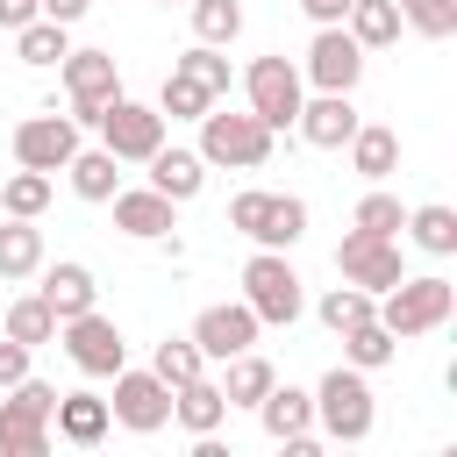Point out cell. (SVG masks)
<instances>
[{
    "instance_id": "obj_13",
    "label": "cell",
    "mask_w": 457,
    "mask_h": 457,
    "mask_svg": "<svg viewBox=\"0 0 457 457\" xmlns=\"http://www.w3.org/2000/svg\"><path fill=\"white\" fill-rule=\"evenodd\" d=\"M336 271H343L350 286H364V293H386V286L400 278V236L350 228V236L336 243Z\"/></svg>"
},
{
    "instance_id": "obj_1",
    "label": "cell",
    "mask_w": 457,
    "mask_h": 457,
    "mask_svg": "<svg viewBox=\"0 0 457 457\" xmlns=\"http://www.w3.org/2000/svg\"><path fill=\"white\" fill-rule=\"evenodd\" d=\"M450 307H457V286L443 278V271H421V278H393L386 286V300H378V321L407 343V336H428V328H443L450 321Z\"/></svg>"
},
{
    "instance_id": "obj_7",
    "label": "cell",
    "mask_w": 457,
    "mask_h": 457,
    "mask_svg": "<svg viewBox=\"0 0 457 457\" xmlns=\"http://www.w3.org/2000/svg\"><path fill=\"white\" fill-rule=\"evenodd\" d=\"M243 93H250V114L278 136V129H293V114H300V100H307V86H300V64H286L278 50L271 57H257L250 71H243Z\"/></svg>"
},
{
    "instance_id": "obj_3",
    "label": "cell",
    "mask_w": 457,
    "mask_h": 457,
    "mask_svg": "<svg viewBox=\"0 0 457 457\" xmlns=\"http://www.w3.org/2000/svg\"><path fill=\"white\" fill-rule=\"evenodd\" d=\"M314 421H321L328 443H364V436H371L378 407H371V386H364L357 364H336V371L314 386Z\"/></svg>"
},
{
    "instance_id": "obj_2",
    "label": "cell",
    "mask_w": 457,
    "mask_h": 457,
    "mask_svg": "<svg viewBox=\"0 0 457 457\" xmlns=\"http://www.w3.org/2000/svg\"><path fill=\"white\" fill-rule=\"evenodd\" d=\"M243 307L257 314V328H286V321H300L307 293H300V271L286 264V250H257V257L243 264Z\"/></svg>"
},
{
    "instance_id": "obj_29",
    "label": "cell",
    "mask_w": 457,
    "mask_h": 457,
    "mask_svg": "<svg viewBox=\"0 0 457 457\" xmlns=\"http://www.w3.org/2000/svg\"><path fill=\"white\" fill-rule=\"evenodd\" d=\"M343 357L357 364V371H378V364H393L400 357V336L371 314V321H357V328H343Z\"/></svg>"
},
{
    "instance_id": "obj_11",
    "label": "cell",
    "mask_w": 457,
    "mask_h": 457,
    "mask_svg": "<svg viewBox=\"0 0 457 457\" xmlns=\"http://www.w3.org/2000/svg\"><path fill=\"white\" fill-rule=\"evenodd\" d=\"M57 71H64V93H71V121H100L107 100L121 93V71H114L107 50H64Z\"/></svg>"
},
{
    "instance_id": "obj_12",
    "label": "cell",
    "mask_w": 457,
    "mask_h": 457,
    "mask_svg": "<svg viewBox=\"0 0 457 457\" xmlns=\"http://www.w3.org/2000/svg\"><path fill=\"white\" fill-rule=\"evenodd\" d=\"M107 414L121 421V428H136V436H157L164 421H171V386L157 378V371H114V400H107Z\"/></svg>"
},
{
    "instance_id": "obj_27",
    "label": "cell",
    "mask_w": 457,
    "mask_h": 457,
    "mask_svg": "<svg viewBox=\"0 0 457 457\" xmlns=\"http://www.w3.org/2000/svg\"><path fill=\"white\" fill-rule=\"evenodd\" d=\"M64 21H50V14H36V21H21L14 29V57L21 64H36V71H50V64H64Z\"/></svg>"
},
{
    "instance_id": "obj_37",
    "label": "cell",
    "mask_w": 457,
    "mask_h": 457,
    "mask_svg": "<svg viewBox=\"0 0 457 457\" xmlns=\"http://www.w3.org/2000/svg\"><path fill=\"white\" fill-rule=\"evenodd\" d=\"M393 7H400V21H407L414 36H428V43L457 36V0H393Z\"/></svg>"
},
{
    "instance_id": "obj_43",
    "label": "cell",
    "mask_w": 457,
    "mask_h": 457,
    "mask_svg": "<svg viewBox=\"0 0 457 457\" xmlns=\"http://www.w3.org/2000/svg\"><path fill=\"white\" fill-rule=\"evenodd\" d=\"M21 21H36V0H0V29H21Z\"/></svg>"
},
{
    "instance_id": "obj_21",
    "label": "cell",
    "mask_w": 457,
    "mask_h": 457,
    "mask_svg": "<svg viewBox=\"0 0 457 457\" xmlns=\"http://www.w3.org/2000/svg\"><path fill=\"white\" fill-rule=\"evenodd\" d=\"M43 300H50L57 321H71V314H86L100 300V286H93V271L79 257H64V264H43Z\"/></svg>"
},
{
    "instance_id": "obj_5",
    "label": "cell",
    "mask_w": 457,
    "mask_h": 457,
    "mask_svg": "<svg viewBox=\"0 0 457 457\" xmlns=\"http://www.w3.org/2000/svg\"><path fill=\"white\" fill-rule=\"evenodd\" d=\"M200 157L207 164H228V171H257L264 157H271V129L243 107V114H228V107H207L200 114Z\"/></svg>"
},
{
    "instance_id": "obj_40",
    "label": "cell",
    "mask_w": 457,
    "mask_h": 457,
    "mask_svg": "<svg viewBox=\"0 0 457 457\" xmlns=\"http://www.w3.org/2000/svg\"><path fill=\"white\" fill-rule=\"evenodd\" d=\"M21 378H29V343H14V336H7V343H0V393H7V386H21Z\"/></svg>"
},
{
    "instance_id": "obj_19",
    "label": "cell",
    "mask_w": 457,
    "mask_h": 457,
    "mask_svg": "<svg viewBox=\"0 0 457 457\" xmlns=\"http://www.w3.org/2000/svg\"><path fill=\"white\" fill-rule=\"evenodd\" d=\"M221 414H228V400H221V386L200 371V378H186V386H171V421L186 428V436H214L221 428Z\"/></svg>"
},
{
    "instance_id": "obj_25",
    "label": "cell",
    "mask_w": 457,
    "mask_h": 457,
    "mask_svg": "<svg viewBox=\"0 0 457 457\" xmlns=\"http://www.w3.org/2000/svg\"><path fill=\"white\" fill-rule=\"evenodd\" d=\"M43 271V228L0 214V278H36Z\"/></svg>"
},
{
    "instance_id": "obj_28",
    "label": "cell",
    "mask_w": 457,
    "mask_h": 457,
    "mask_svg": "<svg viewBox=\"0 0 457 457\" xmlns=\"http://www.w3.org/2000/svg\"><path fill=\"white\" fill-rule=\"evenodd\" d=\"M400 228H407V236H414V250H428V257H450V250H457V207H443V200L414 207Z\"/></svg>"
},
{
    "instance_id": "obj_33",
    "label": "cell",
    "mask_w": 457,
    "mask_h": 457,
    "mask_svg": "<svg viewBox=\"0 0 457 457\" xmlns=\"http://www.w3.org/2000/svg\"><path fill=\"white\" fill-rule=\"evenodd\" d=\"M43 207H50V171H29V164H21V171L0 186V214H14V221H36Z\"/></svg>"
},
{
    "instance_id": "obj_41",
    "label": "cell",
    "mask_w": 457,
    "mask_h": 457,
    "mask_svg": "<svg viewBox=\"0 0 457 457\" xmlns=\"http://www.w3.org/2000/svg\"><path fill=\"white\" fill-rule=\"evenodd\" d=\"M86 7H93V0H36V14H50V21H64V29H71Z\"/></svg>"
},
{
    "instance_id": "obj_18",
    "label": "cell",
    "mask_w": 457,
    "mask_h": 457,
    "mask_svg": "<svg viewBox=\"0 0 457 457\" xmlns=\"http://www.w3.org/2000/svg\"><path fill=\"white\" fill-rule=\"evenodd\" d=\"M143 164H150V186H157L164 200H179V207L200 200V186H207V157H200V150H164V143H157Z\"/></svg>"
},
{
    "instance_id": "obj_6",
    "label": "cell",
    "mask_w": 457,
    "mask_h": 457,
    "mask_svg": "<svg viewBox=\"0 0 457 457\" xmlns=\"http://www.w3.org/2000/svg\"><path fill=\"white\" fill-rule=\"evenodd\" d=\"M50 407H57V386H43V378L7 386V400H0V457H43L50 450Z\"/></svg>"
},
{
    "instance_id": "obj_42",
    "label": "cell",
    "mask_w": 457,
    "mask_h": 457,
    "mask_svg": "<svg viewBox=\"0 0 457 457\" xmlns=\"http://www.w3.org/2000/svg\"><path fill=\"white\" fill-rule=\"evenodd\" d=\"M300 7H307V21H314V29H328V21H343V14H350V0H300Z\"/></svg>"
},
{
    "instance_id": "obj_23",
    "label": "cell",
    "mask_w": 457,
    "mask_h": 457,
    "mask_svg": "<svg viewBox=\"0 0 457 457\" xmlns=\"http://www.w3.org/2000/svg\"><path fill=\"white\" fill-rule=\"evenodd\" d=\"M343 150H350V164H357V171H364L371 186L400 171V136H393L386 121H357V136H350Z\"/></svg>"
},
{
    "instance_id": "obj_44",
    "label": "cell",
    "mask_w": 457,
    "mask_h": 457,
    "mask_svg": "<svg viewBox=\"0 0 457 457\" xmlns=\"http://www.w3.org/2000/svg\"><path fill=\"white\" fill-rule=\"evenodd\" d=\"M157 7H171V0H157Z\"/></svg>"
},
{
    "instance_id": "obj_24",
    "label": "cell",
    "mask_w": 457,
    "mask_h": 457,
    "mask_svg": "<svg viewBox=\"0 0 457 457\" xmlns=\"http://www.w3.org/2000/svg\"><path fill=\"white\" fill-rule=\"evenodd\" d=\"M64 171H71V193H79V200H93V207H107V200H114V186H121V157H114L107 143H100V150H71V164H64Z\"/></svg>"
},
{
    "instance_id": "obj_17",
    "label": "cell",
    "mask_w": 457,
    "mask_h": 457,
    "mask_svg": "<svg viewBox=\"0 0 457 457\" xmlns=\"http://www.w3.org/2000/svg\"><path fill=\"white\" fill-rule=\"evenodd\" d=\"M357 100L350 93H314V100H300V114H293V129L314 143V150H343L350 136H357Z\"/></svg>"
},
{
    "instance_id": "obj_20",
    "label": "cell",
    "mask_w": 457,
    "mask_h": 457,
    "mask_svg": "<svg viewBox=\"0 0 457 457\" xmlns=\"http://www.w3.org/2000/svg\"><path fill=\"white\" fill-rule=\"evenodd\" d=\"M257 421H264V436H271V443H293V436H307V428H314V393H300V386H278V378H271V393L257 400Z\"/></svg>"
},
{
    "instance_id": "obj_36",
    "label": "cell",
    "mask_w": 457,
    "mask_h": 457,
    "mask_svg": "<svg viewBox=\"0 0 457 457\" xmlns=\"http://www.w3.org/2000/svg\"><path fill=\"white\" fill-rule=\"evenodd\" d=\"M193 36L214 43V50L236 43V36H243V7H236V0H193Z\"/></svg>"
},
{
    "instance_id": "obj_15",
    "label": "cell",
    "mask_w": 457,
    "mask_h": 457,
    "mask_svg": "<svg viewBox=\"0 0 457 457\" xmlns=\"http://www.w3.org/2000/svg\"><path fill=\"white\" fill-rule=\"evenodd\" d=\"M107 207H114V228L136 236V243H157V236L179 228V200H164L157 186H114Z\"/></svg>"
},
{
    "instance_id": "obj_14",
    "label": "cell",
    "mask_w": 457,
    "mask_h": 457,
    "mask_svg": "<svg viewBox=\"0 0 457 457\" xmlns=\"http://www.w3.org/2000/svg\"><path fill=\"white\" fill-rule=\"evenodd\" d=\"M71 150H79V121L71 114H29L14 129V164H29V171H64Z\"/></svg>"
},
{
    "instance_id": "obj_30",
    "label": "cell",
    "mask_w": 457,
    "mask_h": 457,
    "mask_svg": "<svg viewBox=\"0 0 457 457\" xmlns=\"http://www.w3.org/2000/svg\"><path fill=\"white\" fill-rule=\"evenodd\" d=\"M343 29H350L364 50H386V43H400V7H393V0H350Z\"/></svg>"
},
{
    "instance_id": "obj_39",
    "label": "cell",
    "mask_w": 457,
    "mask_h": 457,
    "mask_svg": "<svg viewBox=\"0 0 457 457\" xmlns=\"http://www.w3.org/2000/svg\"><path fill=\"white\" fill-rule=\"evenodd\" d=\"M400 221H407V207H400L393 193H378V186H371V193L357 200V214H350V228H371V236H400Z\"/></svg>"
},
{
    "instance_id": "obj_31",
    "label": "cell",
    "mask_w": 457,
    "mask_h": 457,
    "mask_svg": "<svg viewBox=\"0 0 457 457\" xmlns=\"http://www.w3.org/2000/svg\"><path fill=\"white\" fill-rule=\"evenodd\" d=\"M207 107H214V93L171 64V71H164V93H157V114H164V121H200Z\"/></svg>"
},
{
    "instance_id": "obj_22",
    "label": "cell",
    "mask_w": 457,
    "mask_h": 457,
    "mask_svg": "<svg viewBox=\"0 0 457 457\" xmlns=\"http://www.w3.org/2000/svg\"><path fill=\"white\" fill-rule=\"evenodd\" d=\"M50 421H57V436L64 443H79V450H93L100 436H107V400L100 393H57V407H50Z\"/></svg>"
},
{
    "instance_id": "obj_32",
    "label": "cell",
    "mask_w": 457,
    "mask_h": 457,
    "mask_svg": "<svg viewBox=\"0 0 457 457\" xmlns=\"http://www.w3.org/2000/svg\"><path fill=\"white\" fill-rule=\"evenodd\" d=\"M150 371H157L164 386H186V378H200V371H207V357H200V343H193V336H164V343L150 350Z\"/></svg>"
},
{
    "instance_id": "obj_9",
    "label": "cell",
    "mask_w": 457,
    "mask_h": 457,
    "mask_svg": "<svg viewBox=\"0 0 457 457\" xmlns=\"http://www.w3.org/2000/svg\"><path fill=\"white\" fill-rule=\"evenodd\" d=\"M300 71L314 79V93H357V79H364V43H357L343 21H328V29H314Z\"/></svg>"
},
{
    "instance_id": "obj_34",
    "label": "cell",
    "mask_w": 457,
    "mask_h": 457,
    "mask_svg": "<svg viewBox=\"0 0 457 457\" xmlns=\"http://www.w3.org/2000/svg\"><path fill=\"white\" fill-rule=\"evenodd\" d=\"M371 314H378V300H371L364 286H350V278L321 293V321H328L336 336H343V328H357V321H371Z\"/></svg>"
},
{
    "instance_id": "obj_35",
    "label": "cell",
    "mask_w": 457,
    "mask_h": 457,
    "mask_svg": "<svg viewBox=\"0 0 457 457\" xmlns=\"http://www.w3.org/2000/svg\"><path fill=\"white\" fill-rule=\"evenodd\" d=\"M7 336L29 343V350H36V343H57V314H50V300H43V293L14 300V307H7Z\"/></svg>"
},
{
    "instance_id": "obj_16",
    "label": "cell",
    "mask_w": 457,
    "mask_h": 457,
    "mask_svg": "<svg viewBox=\"0 0 457 457\" xmlns=\"http://www.w3.org/2000/svg\"><path fill=\"white\" fill-rule=\"evenodd\" d=\"M193 343H200V357H207V364H221V357H236V350H250V343H257V314H250L243 300L200 307V321H193Z\"/></svg>"
},
{
    "instance_id": "obj_38",
    "label": "cell",
    "mask_w": 457,
    "mask_h": 457,
    "mask_svg": "<svg viewBox=\"0 0 457 457\" xmlns=\"http://www.w3.org/2000/svg\"><path fill=\"white\" fill-rule=\"evenodd\" d=\"M171 64H179V71H186V79H200V86H207V93H214V100H221V93H228V57H221V50H214V43H193V50H186V57H171Z\"/></svg>"
},
{
    "instance_id": "obj_8",
    "label": "cell",
    "mask_w": 457,
    "mask_h": 457,
    "mask_svg": "<svg viewBox=\"0 0 457 457\" xmlns=\"http://www.w3.org/2000/svg\"><path fill=\"white\" fill-rule=\"evenodd\" d=\"M57 336H64V357H71L86 378H114V371L129 364V343H121V328H114L100 307H86V314L57 321Z\"/></svg>"
},
{
    "instance_id": "obj_26",
    "label": "cell",
    "mask_w": 457,
    "mask_h": 457,
    "mask_svg": "<svg viewBox=\"0 0 457 457\" xmlns=\"http://www.w3.org/2000/svg\"><path fill=\"white\" fill-rule=\"evenodd\" d=\"M221 364H228V378H221V400H228V407H257V400L271 393V378H278V371L257 357V343L236 350V357H221Z\"/></svg>"
},
{
    "instance_id": "obj_10",
    "label": "cell",
    "mask_w": 457,
    "mask_h": 457,
    "mask_svg": "<svg viewBox=\"0 0 457 457\" xmlns=\"http://www.w3.org/2000/svg\"><path fill=\"white\" fill-rule=\"evenodd\" d=\"M93 129H100V143H107L121 164H143V157L164 143V114H157V107H143V100H129V93H114V100H107V114H100Z\"/></svg>"
},
{
    "instance_id": "obj_4",
    "label": "cell",
    "mask_w": 457,
    "mask_h": 457,
    "mask_svg": "<svg viewBox=\"0 0 457 457\" xmlns=\"http://www.w3.org/2000/svg\"><path fill=\"white\" fill-rule=\"evenodd\" d=\"M228 228L250 236L257 250H293L307 236V200H293V193H236L228 200Z\"/></svg>"
}]
</instances>
